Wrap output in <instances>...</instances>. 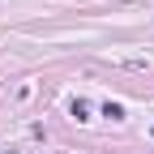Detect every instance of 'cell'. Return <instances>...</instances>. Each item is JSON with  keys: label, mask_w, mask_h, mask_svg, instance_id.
Returning <instances> with one entry per match:
<instances>
[{"label": "cell", "mask_w": 154, "mask_h": 154, "mask_svg": "<svg viewBox=\"0 0 154 154\" xmlns=\"http://www.w3.org/2000/svg\"><path fill=\"white\" fill-rule=\"evenodd\" d=\"M73 116H77V120H90V103L86 99H73Z\"/></svg>", "instance_id": "1"}, {"label": "cell", "mask_w": 154, "mask_h": 154, "mask_svg": "<svg viewBox=\"0 0 154 154\" xmlns=\"http://www.w3.org/2000/svg\"><path fill=\"white\" fill-rule=\"evenodd\" d=\"M103 116H107V120H124V107L120 103H103Z\"/></svg>", "instance_id": "2"}, {"label": "cell", "mask_w": 154, "mask_h": 154, "mask_svg": "<svg viewBox=\"0 0 154 154\" xmlns=\"http://www.w3.org/2000/svg\"><path fill=\"white\" fill-rule=\"evenodd\" d=\"M9 154H13V150H9Z\"/></svg>", "instance_id": "3"}]
</instances>
